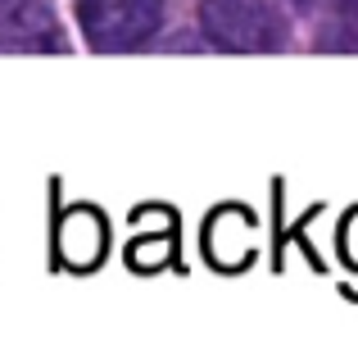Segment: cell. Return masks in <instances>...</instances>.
<instances>
[{"label": "cell", "mask_w": 358, "mask_h": 345, "mask_svg": "<svg viewBox=\"0 0 358 345\" xmlns=\"http://www.w3.org/2000/svg\"><path fill=\"white\" fill-rule=\"evenodd\" d=\"M0 50H59L50 9L36 0H0Z\"/></svg>", "instance_id": "3957f363"}, {"label": "cell", "mask_w": 358, "mask_h": 345, "mask_svg": "<svg viewBox=\"0 0 358 345\" xmlns=\"http://www.w3.org/2000/svg\"><path fill=\"white\" fill-rule=\"evenodd\" d=\"M341 246H345V259L358 268V209L345 218V232H341Z\"/></svg>", "instance_id": "8992f818"}, {"label": "cell", "mask_w": 358, "mask_h": 345, "mask_svg": "<svg viewBox=\"0 0 358 345\" xmlns=\"http://www.w3.org/2000/svg\"><path fill=\"white\" fill-rule=\"evenodd\" d=\"M345 9H354V14H358V0H345Z\"/></svg>", "instance_id": "52a82bcc"}, {"label": "cell", "mask_w": 358, "mask_h": 345, "mask_svg": "<svg viewBox=\"0 0 358 345\" xmlns=\"http://www.w3.org/2000/svg\"><path fill=\"white\" fill-rule=\"evenodd\" d=\"M254 255V223L241 209H222L209 223V259L222 268H241Z\"/></svg>", "instance_id": "5b68a950"}, {"label": "cell", "mask_w": 358, "mask_h": 345, "mask_svg": "<svg viewBox=\"0 0 358 345\" xmlns=\"http://www.w3.org/2000/svg\"><path fill=\"white\" fill-rule=\"evenodd\" d=\"M164 18V0H78V23L96 50H131Z\"/></svg>", "instance_id": "7a4b0ae2"}, {"label": "cell", "mask_w": 358, "mask_h": 345, "mask_svg": "<svg viewBox=\"0 0 358 345\" xmlns=\"http://www.w3.org/2000/svg\"><path fill=\"white\" fill-rule=\"evenodd\" d=\"M200 23L213 45L222 50H277L281 45V14L268 0H204Z\"/></svg>", "instance_id": "6da1fadb"}, {"label": "cell", "mask_w": 358, "mask_h": 345, "mask_svg": "<svg viewBox=\"0 0 358 345\" xmlns=\"http://www.w3.org/2000/svg\"><path fill=\"white\" fill-rule=\"evenodd\" d=\"M105 241H109V232H105V218H100L96 209H73L69 218L59 223V255H64V264H73V268L100 264Z\"/></svg>", "instance_id": "277c9868"}]
</instances>
